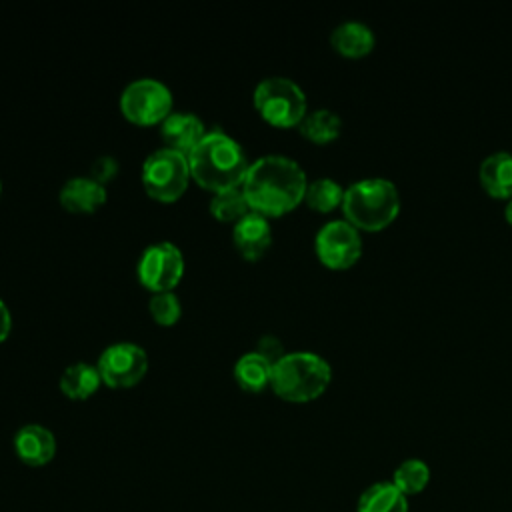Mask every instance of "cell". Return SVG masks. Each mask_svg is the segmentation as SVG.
I'll return each mask as SVG.
<instances>
[{
	"label": "cell",
	"instance_id": "1",
	"mask_svg": "<svg viewBox=\"0 0 512 512\" xmlns=\"http://www.w3.org/2000/svg\"><path fill=\"white\" fill-rule=\"evenodd\" d=\"M308 178L304 168L286 154H266L256 158L244 176L242 192L250 210L280 216L304 200Z\"/></svg>",
	"mask_w": 512,
	"mask_h": 512
},
{
	"label": "cell",
	"instance_id": "2",
	"mask_svg": "<svg viewBox=\"0 0 512 512\" xmlns=\"http://www.w3.org/2000/svg\"><path fill=\"white\" fill-rule=\"evenodd\" d=\"M188 164L190 176L214 194L240 188L250 166L238 140L220 128L202 136V140L188 152Z\"/></svg>",
	"mask_w": 512,
	"mask_h": 512
},
{
	"label": "cell",
	"instance_id": "3",
	"mask_svg": "<svg viewBox=\"0 0 512 512\" xmlns=\"http://www.w3.org/2000/svg\"><path fill=\"white\" fill-rule=\"evenodd\" d=\"M398 186L384 176H370L344 188V218L358 230L378 232L392 224L400 212Z\"/></svg>",
	"mask_w": 512,
	"mask_h": 512
},
{
	"label": "cell",
	"instance_id": "4",
	"mask_svg": "<svg viewBox=\"0 0 512 512\" xmlns=\"http://www.w3.org/2000/svg\"><path fill=\"white\" fill-rule=\"evenodd\" d=\"M332 380L328 360L310 350L286 352L272 364L270 386L288 402H308L318 398Z\"/></svg>",
	"mask_w": 512,
	"mask_h": 512
},
{
	"label": "cell",
	"instance_id": "5",
	"mask_svg": "<svg viewBox=\"0 0 512 512\" xmlns=\"http://www.w3.org/2000/svg\"><path fill=\"white\" fill-rule=\"evenodd\" d=\"M254 106L266 122L280 128L298 126L308 112L304 90L286 76L262 78L254 88Z\"/></svg>",
	"mask_w": 512,
	"mask_h": 512
},
{
	"label": "cell",
	"instance_id": "6",
	"mask_svg": "<svg viewBox=\"0 0 512 512\" xmlns=\"http://www.w3.org/2000/svg\"><path fill=\"white\" fill-rule=\"evenodd\" d=\"M190 180L188 156L174 148H158L142 164V184L146 192L162 202L180 198Z\"/></svg>",
	"mask_w": 512,
	"mask_h": 512
},
{
	"label": "cell",
	"instance_id": "7",
	"mask_svg": "<svg viewBox=\"0 0 512 512\" xmlns=\"http://www.w3.org/2000/svg\"><path fill=\"white\" fill-rule=\"evenodd\" d=\"M122 114L136 124H156L172 112V92L156 78L132 80L120 94Z\"/></svg>",
	"mask_w": 512,
	"mask_h": 512
},
{
	"label": "cell",
	"instance_id": "8",
	"mask_svg": "<svg viewBox=\"0 0 512 512\" xmlns=\"http://www.w3.org/2000/svg\"><path fill=\"white\" fill-rule=\"evenodd\" d=\"M360 230L346 218H336L320 226L314 238V250L322 264L334 270L350 268L362 256Z\"/></svg>",
	"mask_w": 512,
	"mask_h": 512
},
{
	"label": "cell",
	"instance_id": "9",
	"mask_svg": "<svg viewBox=\"0 0 512 512\" xmlns=\"http://www.w3.org/2000/svg\"><path fill=\"white\" fill-rule=\"evenodd\" d=\"M184 274V256L174 242L162 240L144 248L138 260V278L152 292L174 288Z\"/></svg>",
	"mask_w": 512,
	"mask_h": 512
},
{
	"label": "cell",
	"instance_id": "10",
	"mask_svg": "<svg viewBox=\"0 0 512 512\" xmlns=\"http://www.w3.org/2000/svg\"><path fill=\"white\" fill-rule=\"evenodd\" d=\"M96 366L104 384L112 388H128L144 376L148 356L136 342H114L102 350Z\"/></svg>",
	"mask_w": 512,
	"mask_h": 512
},
{
	"label": "cell",
	"instance_id": "11",
	"mask_svg": "<svg viewBox=\"0 0 512 512\" xmlns=\"http://www.w3.org/2000/svg\"><path fill=\"white\" fill-rule=\"evenodd\" d=\"M232 240L246 260H258L272 244V228L264 214L250 210L232 228Z\"/></svg>",
	"mask_w": 512,
	"mask_h": 512
},
{
	"label": "cell",
	"instance_id": "12",
	"mask_svg": "<svg viewBox=\"0 0 512 512\" xmlns=\"http://www.w3.org/2000/svg\"><path fill=\"white\" fill-rule=\"evenodd\" d=\"M14 450L20 462L38 468L56 456V438L42 424H24L14 434Z\"/></svg>",
	"mask_w": 512,
	"mask_h": 512
},
{
	"label": "cell",
	"instance_id": "13",
	"mask_svg": "<svg viewBox=\"0 0 512 512\" xmlns=\"http://www.w3.org/2000/svg\"><path fill=\"white\" fill-rule=\"evenodd\" d=\"M160 132L168 148L180 150L186 156L206 134L204 122L192 112H170L164 118Z\"/></svg>",
	"mask_w": 512,
	"mask_h": 512
},
{
	"label": "cell",
	"instance_id": "14",
	"mask_svg": "<svg viewBox=\"0 0 512 512\" xmlns=\"http://www.w3.org/2000/svg\"><path fill=\"white\" fill-rule=\"evenodd\" d=\"M330 44L348 58H360L372 52L376 44L374 30L362 20H344L330 32Z\"/></svg>",
	"mask_w": 512,
	"mask_h": 512
},
{
	"label": "cell",
	"instance_id": "15",
	"mask_svg": "<svg viewBox=\"0 0 512 512\" xmlns=\"http://www.w3.org/2000/svg\"><path fill=\"white\" fill-rule=\"evenodd\" d=\"M58 198L70 212H94L106 200V188L90 176H74L64 182Z\"/></svg>",
	"mask_w": 512,
	"mask_h": 512
},
{
	"label": "cell",
	"instance_id": "16",
	"mask_svg": "<svg viewBox=\"0 0 512 512\" xmlns=\"http://www.w3.org/2000/svg\"><path fill=\"white\" fill-rule=\"evenodd\" d=\"M482 188L494 198H512V152L496 150L478 168Z\"/></svg>",
	"mask_w": 512,
	"mask_h": 512
},
{
	"label": "cell",
	"instance_id": "17",
	"mask_svg": "<svg viewBox=\"0 0 512 512\" xmlns=\"http://www.w3.org/2000/svg\"><path fill=\"white\" fill-rule=\"evenodd\" d=\"M356 512H410V506L408 498L390 480H380L362 490Z\"/></svg>",
	"mask_w": 512,
	"mask_h": 512
},
{
	"label": "cell",
	"instance_id": "18",
	"mask_svg": "<svg viewBox=\"0 0 512 512\" xmlns=\"http://www.w3.org/2000/svg\"><path fill=\"white\" fill-rule=\"evenodd\" d=\"M102 378L96 364L90 362H74L64 368L60 376V388L66 396L74 400H84L96 392Z\"/></svg>",
	"mask_w": 512,
	"mask_h": 512
},
{
	"label": "cell",
	"instance_id": "19",
	"mask_svg": "<svg viewBox=\"0 0 512 512\" xmlns=\"http://www.w3.org/2000/svg\"><path fill=\"white\" fill-rule=\"evenodd\" d=\"M234 378L244 390L258 392L270 384L272 362L256 350L246 352L234 364Z\"/></svg>",
	"mask_w": 512,
	"mask_h": 512
},
{
	"label": "cell",
	"instance_id": "20",
	"mask_svg": "<svg viewBox=\"0 0 512 512\" xmlns=\"http://www.w3.org/2000/svg\"><path fill=\"white\" fill-rule=\"evenodd\" d=\"M298 130L316 144L332 142L342 132V118L330 108H314L304 114Z\"/></svg>",
	"mask_w": 512,
	"mask_h": 512
},
{
	"label": "cell",
	"instance_id": "21",
	"mask_svg": "<svg viewBox=\"0 0 512 512\" xmlns=\"http://www.w3.org/2000/svg\"><path fill=\"white\" fill-rule=\"evenodd\" d=\"M406 498L422 494L430 484V466L420 458H406L400 462L390 480Z\"/></svg>",
	"mask_w": 512,
	"mask_h": 512
},
{
	"label": "cell",
	"instance_id": "22",
	"mask_svg": "<svg viewBox=\"0 0 512 512\" xmlns=\"http://www.w3.org/2000/svg\"><path fill=\"white\" fill-rule=\"evenodd\" d=\"M342 200H344L342 184L328 176L310 180L304 192V202L318 212H330L336 206H342Z\"/></svg>",
	"mask_w": 512,
	"mask_h": 512
},
{
	"label": "cell",
	"instance_id": "23",
	"mask_svg": "<svg viewBox=\"0 0 512 512\" xmlns=\"http://www.w3.org/2000/svg\"><path fill=\"white\" fill-rule=\"evenodd\" d=\"M210 212L222 222H238L244 214L250 212L242 188H230L216 192L210 200Z\"/></svg>",
	"mask_w": 512,
	"mask_h": 512
},
{
	"label": "cell",
	"instance_id": "24",
	"mask_svg": "<svg viewBox=\"0 0 512 512\" xmlns=\"http://www.w3.org/2000/svg\"><path fill=\"white\" fill-rule=\"evenodd\" d=\"M150 306V314L158 324L170 326L180 318V300L172 290H164V292H154V296L148 302Z\"/></svg>",
	"mask_w": 512,
	"mask_h": 512
},
{
	"label": "cell",
	"instance_id": "25",
	"mask_svg": "<svg viewBox=\"0 0 512 512\" xmlns=\"http://www.w3.org/2000/svg\"><path fill=\"white\" fill-rule=\"evenodd\" d=\"M118 172V162L114 156L110 154H102L98 156L92 166H90V178H94L100 184H106L108 180L114 178V174Z\"/></svg>",
	"mask_w": 512,
	"mask_h": 512
},
{
	"label": "cell",
	"instance_id": "26",
	"mask_svg": "<svg viewBox=\"0 0 512 512\" xmlns=\"http://www.w3.org/2000/svg\"><path fill=\"white\" fill-rule=\"evenodd\" d=\"M256 352H260L262 356H266L272 364H274L278 358H282V356L286 354V352H284V348H282V342H280L276 336H272V334H264V336H260Z\"/></svg>",
	"mask_w": 512,
	"mask_h": 512
},
{
	"label": "cell",
	"instance_id": "27",
	"mask_svg": "<svg viewBox=\"0 0 512 512\" xmlns=\"http://www.w3.org/2000/svg\"><path fill=\"white\" fill-rule=\"evenodd\" d=\"M10 328H12V316L4 300L0 298V342L10 334Z\"/></svg>",
	"mask_w": 512,
	"mask_h": 512
},
{
	"label": "cell",
	"instance_id": "28",
	"mask_svg": "<svg viewBox=\"0 0 512 512\" xmlns=\"http://www.w3.org/2000/svg\"><path fill=\"white\" fill-rule=\"evenodd\" d=\"M504 218L508 224H512V198H508V202L504 206Z\"/></svg>",
	"mask_w": 512,
	"mask_h": 512
},
{
	"label": "cell",
	"instance_id": "29",
	"mask_svg": "<svg viewBox=\"0 0 512 512\" xmlns=\"http://www.w3.org/2000/svg\"><path fill=\"white\" fill-rule=\"evenodd\" d=\"M0 192H2V182H0Z\"/></svg>",
	"mask_w": 512,
	"mask_h": 512
}]
</instances>
